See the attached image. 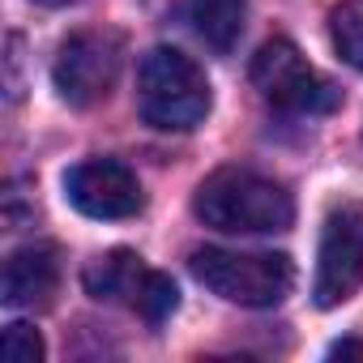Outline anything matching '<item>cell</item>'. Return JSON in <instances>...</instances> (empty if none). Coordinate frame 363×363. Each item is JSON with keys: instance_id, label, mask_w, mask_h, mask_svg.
Returning a JSON list of instances; mask_svg holds the SVG:
<instances>
[{"instance_id": "5b68a950", "label": "cell", "mask_w": 363, "mask_h": 363, "mask_svg": "<svg viewBox=\"0 0 363 363\" xmlns=\"http://www.w3.org/2000/svg\"><path fill=\"white\" fill-rule=\"evenodd\" d=\"M363 291V201H337L325 214L312 299L316 308H337Z\"/></svg>"}, {"instance_id": "7c38bea8", "label": "cell", "mask_w": 363, "mask_h": 363, "mask_svg": "<svg viewBox=\"0 0 363 363\" xmlns=\"http://www.w3.org/2000/svg\"><path fill=\"white\" fill-rule=\"evenodd\" d=\"M175 303H179V291H175V282H171L167 274L150 269V274H145V282H141V291H137V303H133V312H141L150 325H162V320L175 312Z\"/></svg>"}, {"instance_id": "52a82bcc", "label": "cell", "mask_w": 363, "mask_h": 363, "mask_svg": "<svg viewBox=\"0 0 363 363\" xmlns=\"http://www.w3.org/2000/svg\"><path fill=\"white\" fill-rule=\"evenodd\" d=\"M65 197L77 214L99 223H120L141 210L137 175L116 158H86L65 175Z\"/></svg>"}, {"instance_id": "7a4b0ae2", "label": "cell", "mask_w": 363, "mask_h": 363, "mask_svg": "<svg viewBox=\"0 0 363 363\" xmlns=\"http://www.w3.org/2000/svg\"><path fill=\"white\" fill-rule=\"evenodd\" d=\"M210 77L206 69L175 52V48H154L141 56L137 69V111L145 124L162 133H189L210 116Z\"/></svg>"}, {"instance_id": "3957f363", "label": "cell", "mask_w": 363, "mask_h": 363, "mask_svg": "<svg viewBox=\"0 0 363 363\" xmlns=\"http://www.w3.org/2000/svg\"><path fill=\"white\" fill-rule=\"evenodd\" d=\"M193 278L227 303L274 308L295 286V265L286 252H235V248H197L189 261Z\"/></svg>"}, {"instance_id": "ba28073f", "label": "cell", "mask_w": 363, "mask_h": 363, "mask_svg": "<svg viewBox=\"0 0 363 363\" xmlns=\"http://www.w3.org/2000/svg\"><path fill=\"white\" fill-rule=\"evenodd\" d=\"M60 286V252L52 244H26L5 261L0 299L9 308H43Z\"/></svg>"}, {"instance_id": "4fadbf2b", "label": "cell", "mask_w": 363, "mask_h": 363, "mask_svg": "<svg viewBox=\"0 0 363 363\" xmlns=\"http://www.w3.org/2000/svg\"><path fill=\"white\" fill-rule=\"evenodd\" d=\"M0 354H5V363H43V337H39V329L26 325V320L5 325Z\"/></svg>"}, {"instance_id": "8fae6325", "label": "cell", "mask_w": 363, "mask_h": 363, "mask_svg": "<svg viewBox=\"0 0 363 363\" xmlns=\"http://www.w3.org/2000/svg\"><path fill=\"white\" fill-rule=\"evenodd\" d=\"M329 39H333V52L363 73V0H342L329 13Z\"/></svg>"}, {"instance_id": "277c9868", "label": "cell", "mask_w": 363, "mask_h": 363, "mask_svg": "<svg viewBox=\"0 0 363 363\" xmlns=\"http://www.w3.org/2000/svg\"><path fill=\"white\" fill-rule=\"evenodd\" d=\"M252 82L261 99L286 116H320L337 107V90L303 60L291 39H269L252 56Z\"/></svg>"}, {"instance_id": "30bf717a", "label": "cell", "mask_w": 363, "mask_h": 363, "mask_svg": "<svg viewBox=\"0 0 363 363\" xmlns=\"http://www.w3.org/2000/svg\"><path fill=\"white\" fill-rule=\"evenodd\" d=\"M189 22L197 30V39L227 56L240 35H244V22H248V0H189Z\"/></svg>"}, {"instance_id": "8992f818", "label": "cell", "mask_w": 363, "mask_h": 363, "mask_svg": "<svg viewBox=\"0 0 363 363\" xmlns=\"http://www.w3.org/2000/svg\"><path fill=\"white\" fill-rule=\"evenodd\" d=\"M124 65V39L116 30H77L60 43L52 82L69 107H94L111 94Z\"/></svg>"}, {"instance_id": "9c48e42d", "label": "cell", "mask_w": 363, "mask_h": 363, "mask_svg": "<svg viewBox=\"0 0 363 363\" xmlns=\"http://www.w3.org/2000/svg\"><path fill=\"white\" fill-rule=\"evenodd\" d=\"M145 265H141V257L137 252H128V248H111V252H103V257H94L90 265H86V274H82V282H86V291L94 295V299H111V303H137V291H141V282H145Z\"/></svg>"}, {"instance_id": "6da1fadb", "label": "cell", "mask_w": 363, "mask_h": 363, "mask_svg": "<svg viewBox=\"0 0 363 363\" xmlns=\"http://www.w3.org/2000/svg\"><path fill=\"white\" fill-rule=\"evenodd\" d=\"M193 214L223 235H269L295 223V201L278 179L261 171L223 167L197 184Z\"/></svg>"}, {"instance_id": "5bb4252c", "label": "cell", "mask_w": 363, "mask_h": 363, "mask_svg": "<svg viewBox=\"0 0 363 363\" xmlns=\"http://www.w3.org/2000/svg\"><path fill=\"white\" fill-rule=\"evenodd\" d=\"M329 359H363V342L346 337V342H337V346L329 350Z\"/></svg>"}, {"instance_id": "9a60e30c", "label": "cell", "mask_w": 363, "mask_h": 363, "mask_svg": "<svg viewBox=\"0 0 363 363\" xmlns=\"http://www.w3.org/2000/svg\"><path fill=\"white\" fill-rule=\"evenodd\" d=\"M35 5H43V9H65V5H73V0H35Z\"/></svg>"}]
</instances>
